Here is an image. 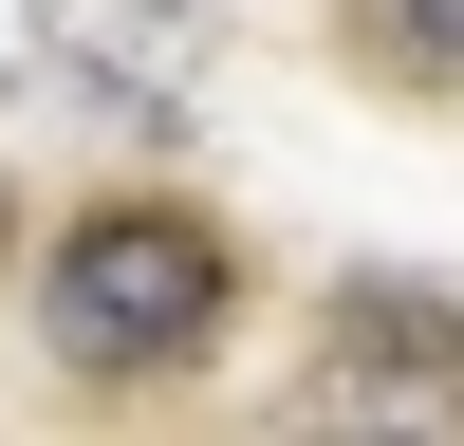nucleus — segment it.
I'll return each mask as SVG.
<instances>
[{
	"label": "nucleus",
	"instance_id": "obj_1",
	"mask_svg": "<svg viewBox=\"0 0 464 446\" xmlns=\"http://www.w3.org/2000/svg\"><path fill=\"white\" fill-rule=\"evenodd\" d=\"M223 297H242V260H223L205 205H74L56 260H37V334H56L74 391H168V372H205Z\"/></svg>",
	"mask_w": 464,
	"mask_h": 446
},
{
	"label": "nucleus",
	"instance_id": "obj_2",
	"mask_svg": "<svg viewBox=\"0 0 464 446\" xmlns=\"http://www.w3.org/2000/svg\"><path fill=\"white\" fill-rule=\"evenodd\" d=\"M316 409H464V279H334Z\"/></svg>",
	"mask_w": 464,
	"mask_h": 446
},
{
	"label": "nucleus",
	"instance_id": "obj_3",
	"mask_svg": "<svg viewBox=\"0 0 464 446\" xmlns=\"http://www.w3.org/2000/svg\"><path fill=\"white\" fill-rule=\"evenodd\" d=\"M37 56H56L93 112L168 131V112H186V74H205V0H37Z\"/></svg>",
	"mask_w": 464,
	"mask_h": 446
},
{
	"label": "nucleus",
	"instance_id": "obj_4",
	"mask_svg": "<svg viewBox=\"0 0 464 446\" xmlns=\"http://www.w3.org/2000/svg\"><path fill=\"white\" fill-rule=\"evenodd\" d=\"M334 56H353L372 93H428V112H464V0H334Z\"/></svg>",
	"mask_w": 464,
	"mask_h": 446
},
{
	"label": "nucleus",
	"instance_id": "obj_5",
	"mask_svg": "<svg viewBox=\"0 0 464 446\" xmlns=\"http://www.w3.org/2000/svg\"><path fill=\"white\" fill-rule=\"evenodd\" d=\"M0 242H19V205H0Z\"/></svg>",
	"mask_w": 464,
	"mask_h": 446
}]
</instances>
